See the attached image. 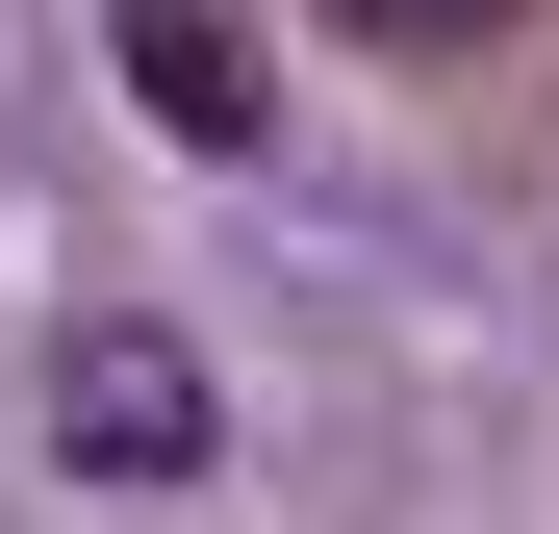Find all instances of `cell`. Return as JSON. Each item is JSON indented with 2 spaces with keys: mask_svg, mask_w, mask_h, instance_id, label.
Returning <instances> with one entry per match:
<instances>
[{
  "mask_svg": "<svg viewBox=\"0 0 559 534\" xmlns=\"http://www.w3.org/2000/svg\"><path fill=\"white\" fill-rule=\"evenodd\" d=\"M331 26H356V51H484L509 0H331Z\"/></svg>",
  "mask_w": 559,
  "mask_h": 534,
  "instance_id": "3957f363",
  "label": "cell"
},
{
  "mask_svg": "<svg viewBox=\"0 0 559 534\" xmlns=\"http://www.w3.org/2000/svg\"><path fill=\"white\" fill-rule=\"evenodd\" d=\"M103 51H128V103H153L178 153H280V76H254L229 0H103Z\"/></svg>",
  "mask_w": 559,
  "mask_h": 534,
  "instance_id": "7a4b0ae2",
  "label": "cell"
},
{
  "mask_svg": "<svg viewBox=\"0 0 559 534\" xmlns=\"http://www.w3.org/2000/svg\"><path fill=\"white\" fill-rule=\"evenodd\" d=\"M51 459L76 484H204V356L178 331H76L51 356Z\"/></svg>",
  "mask_w": 559,
  "mask_h": 534,
  "instance_id": "6da1fadb",
  "label": "cell"
}]
</instances>
